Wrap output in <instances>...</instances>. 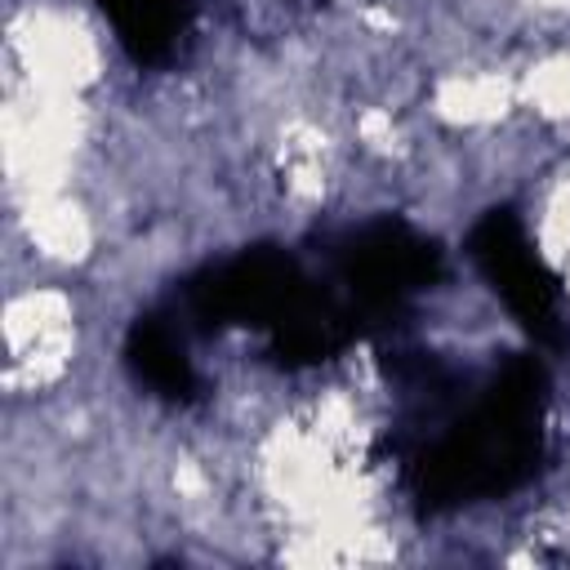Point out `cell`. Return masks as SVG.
<instances>
[{
    "label": "cell",
    "instance_id": "1",
    "mask_svg": "<svg viewBox=\"0 0 570 570\" xmlns=\"http://www.w3.org/2000/svg\"><path fill=\"white\" fill-rule=\"evenodd\" d=\"M543 410H548V365L534 352L508 356L459 410L419 405V423L432 432H405V476L428 512L494 499L534 476L543 459Z\"/></svg>",
    "mask_w": 570,
    "mask_h": 570
},
{
    "label": "cell",
    "instance_id": "2",
    "mask_svg": "<svg viewBox=\"0 0 570 570\" xmlns=\"http://www.w3.org/2000/svg\"><path fill=\"white\" fill-rule=\"evenodd\" d=\"M441 276V249L401 218H379L334 249L330 285L361 321L365 338L383 330L419 289Z\"/></svg>",
    "mask_w": 570,
    "mask_h": 570
},
{
    "label": "cell",
    "instance_id": "3",
    "mask_svg": "<svg viewBox=\"0 0 570 570\" xmlns=\"http://www.w3.org/2000/svg\"><path fill=\"white\" fill-rule=\"evenodd\" d=\"M307 294H312V276L294 254L276 245H254V249H240L236 258H223L196 272L183 289V312L200 330L245 325V330L272 334L298 312Z\"/></svg>",
    "mask_w": 570,
    "mask_h": 570
},
{
    "label": "cell",
    "instance_id": "4",
    "mask_svg": "<svg viewBox=\"0 0 570 570\" xmlns=\"http://www.w3.org/2000/svg\"><path fill=\"white\" fill-rule=\"evenodd\" d=\"M472 263L490 281V289L503 298V307L517 316V325L539 347H566V321H561V281L530 245L521 218L512 209H490L472 236H468Z\"/></svg>",
    "mask_w": 570,
    "mask_h": 570
},
{
    "label": "cell",
    "instance_id": "5",
    "mask_svg": "<svg viewBox=\"0 0 570 570\" xmlns=\"http://www.w3.org/2000/svg\"><path fill=\"white\" fill-rule=\"evenodd\" d=\"M125 365L160 401L187 405V401L200 396V374H196V365H191V356L183 347V334L165 316H156V312H147V316H138L129 325V334H125Z\"/></svg>",
    "mask_w": 570,
    "mask_h": 570
},
{
    "label": "cell",
    "instance_id": "6",
    "mask_svg": "<svg viewBox=\"0 0 570 570\" xmlns=\"http://www.w3.org/2000/svg\"><path fill=\"white\" fill-rule=\"evenodd\" d=\"M134 62H165L196 18V0H94Z\"/></svg>",
    "mask_w": 570,
    "mask_h": 570
}]
</instances>
